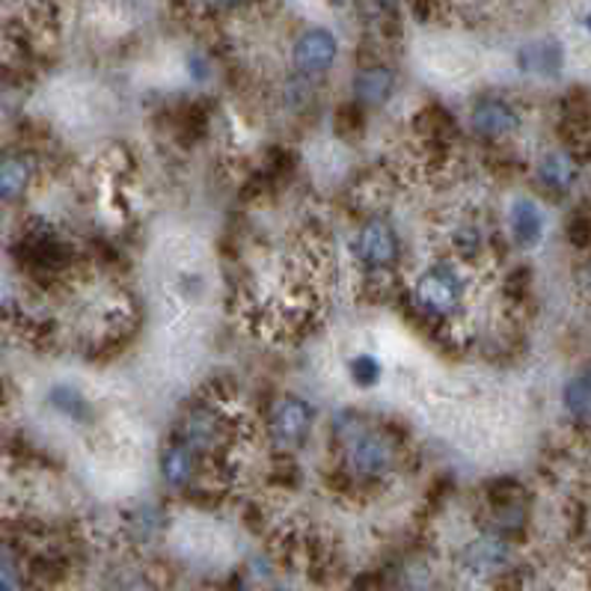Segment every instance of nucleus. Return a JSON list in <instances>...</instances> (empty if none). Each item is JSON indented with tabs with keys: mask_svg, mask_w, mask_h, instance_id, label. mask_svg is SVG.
<instances>
[{
	"mask_svg": "<svg viewBox=\"0 0 591 591\" xmlns=\"http://www.w3.org/2000/svg\"><path fill=\"white\" fill-rule=\"evenodd\" d=\"M196 461H200V458H196L187 446L173 440V444L164 446V452L157 458V472H161V479H164L166 488L185 490L194 485Z\"/></svg>",
	"mask_w": 591,
	"mask_h": 591,
	"instance_id": "2eb2a0df",
	"label": "nucleus"
},
{
	"mask_svg": "<svg viewBox=\"0 0 591 591\" xmlns=\"http://www.w3.org/2000/svg\"><path fill=\"white\" fill-rule=\"evenodd\" d=\"M102 591H146V585L137 577H131V573H116V577L104 582Z\"/></svg>",
	"mask_w": 591,
	"mask_h": 591,
	"instance_id": "4be33fe9",
	"label": "nucleus"
},
{
	"mask_svg": "<svg viewBox=\"0 0 591 591\" xmlns=\"http://www.w3.org/2000/svg\"><path fill=\"white\" fill-rule=\"evenodd\" d=\"M345 371H348V378H351L354 387L360 389H375L380 380H384V363H380V357H375L371 351L351 354L348 363H345Z\"/></svg>",
	"mask_w": 591,
	"mask_h": 591,
	"instance_id": "a211bd4d",
	"label": "nucleus"
},
{
	"mask_svg": "<svg viewBox=\"0 0 591 591\" xmlns=\"http://www.w3.org/2000/svg\"><path fill=\"white\" fill-rule=\"evenodd\" d=\"M511 538L499 536L493 529L488 532H481L470 541V544H463L461 556H458V564H461V571L472 580H490V577H499L502 571H509L511 564Z\"/></svg>",
	"mask_w": 591,
	"mask_h": 591,
	"instance_id": "423d86ee",
	"label": "nucleus"
},
{
	"mask_svg": "<svg viewBox=\"0 0 591 591\" xmlns=\"http://www.w3.org/2000/svg\"><path fill=\"white\" fill-rule=\"evenodd\" d=\"M536 176L538 185L544 187L547 194L568 196L580 182V161L573 157V152L553 149V152H544L538 157Z\"/></svg>",
	"mask_w": 591,
	"mask_h": 591,
	"instance_id": "9b49d317",
	"label": "nucleus"
},
{
	"mask_svg": "<svg viewBox=\"0 0 591 591\" xmlns=\"http://www.w3.org/2000/svg\"><path fill=\"white\" fill-rule=\"evenodd\" d=\"M396 72L384 63L363 65L360 72L354 74L351 81V95L354 102L363 104V108H380L387 104L396 93Z\"/></svg>",
	"mask_w": 591,
	"mask_h": 591,
	"instance_id": "f8f14e48",
	"label": "nucleus"
},
{
	"mask_svg": "<svg viewBox=\"0 0 591 591\" xmlns=\"http://www.w3.org/2000/svg\"><path fill=\"white\" fill-rule=\"evenodd\" d=\"M241 0H203V7H208V10H232V7H238Z\"/></svg>",
	"mask_w": 591,
	"mask_h": 591,
	"instance_id": "b1692460",
	"label": "nucleus"
},
{
	"mask_svg": "<svg viewBox=\"0 0 591 591\" xmlns=\"http://www.w3.org/2000/svg\"><path fill=\"white\" fill-rule=\"evenodd\" d=\"M315 426L313 405L300 396H279L271 405L268 414V435L271 444L283 449V452H295L309 440V431Z\"/></svg>",
	"mask_w": 591,
	"mask_h": 591,
	"instance_id": "20e7f679",
	"label": "nucleus"
},
{
	"mask_svg": "<svg viewBox=\"0 0 591 591\" xmlns=\"http://www.w3.org/2000/svg\"><path fill=\"white\" fill-rule=\"evenodd\" d=\"M481 249H485V232L479 223H461L452 232V253L458 259H476Z\"/></svg>",
	"mask_w": 591,
	"mask_h": 591,
	"instance_id": "6ab92c4d",
	"label": "nucleus"
},
{
	"mask_svg": "<svg viewBox=\"0 0 591 591\" xmlns=\"http://www.w3.org/2000/svg\"><path fill=\"white\" fill-rule=\"evenodd\" d=\"M354 259L360 262L366 271H393L401 259V241H398V232L393 230V223L384 221V217H371L354 232L351 241Z\"/></svg>",
	"mask_w": 591,
	"mask_h": 591,
	"instance_id": "39448f33",
	"label": "nucleus"
},
{
	"mask_svg": "<svg viewBox=\"0 0 591 591\" xmlns=\"http://www.w3.org/2000/svg\"><path fill=\"white\" fill-rule=\"evenodd\" d=\"M226 435H230V422L217 405H194L187 407L182 414V422H179L176 440L182 446H187L196 458H208L226 444Z\"/></svg>",
	"mask_w": 591,
	"mask_h": 591,
	"instance_id": "7ed1b4c3",
	"label": "nucleus"
},
{
	"mask_svg": "<svg viewBox=\"0 0 591 591\" xmlns=\"http://www.w3.org/2000/svg\"><path fill=\"white\" fill-rule=\"evenodd\" d=\"M467 297H470V279L455 259L428 265L414 283L416 309L428 318H440V322L461 315Z\"/></svg>",
	"mask_w": 591,
	"mask_h": 591,
	"instance_id": "f03ea898",
	"label": "nucleus"
},
{
	"mask_svg": "<svg viewBox=\"0 0 591 591\" xmlns=\"http://www.w3.org/2000/svg\"><path fill=\"white\" fill-rule=\"evenodd\" d=\"M339 57V39L333 37L330 30L309 28L295 39L292 45V65L295 74L306 78V81H318L330 72Z\"/></svg>",
	"mask_w": 591,
	"mask_h": 591,
	"instance_id": "0eeeda50",
	"label": "nucleus"
},
{
	"mask_svg": "<svg viewBox=\"0 0 591 591\" xmlns=\"http://www.w3.org/2000/svg\"><path fill=\"white\" fill-rule=\"evenodd\" d=\"M0 591H24V571L10 553H0Z\"/></svg>",
	"mask_w": 591,
	"mask_h": 591,
	"instance_id": "aec40b11",
	"label": "nucleus"
},
{
	"mask_svg": "<svg viewBox=\"0 0 591 591\" xmlns=\"http://www.w3.org/2000/svg\"><path fill=\"white\" fill-rule=\"evenodd\" d=\"M187 72H191L194 81H205V78L212 74V63H208L203 54H191L187 57Z\"/></svg>",
	"mask_w": 591,
	"mask_h": 591,
	"instance_id": "5701e85b",
	"label": "nucleus"
},
{
	"mask_svg": "<svg viewBox=\"0 0 591 591\" xmlns=\"http://www.w3.org/2000/svg\"><path fill=\"white\" fill-rule=\"evenodd\" d=\"M518 69L523 74H538V78H556L564 69V48L556 39H538L520 48Z\"/></svg>",
	"mask_w": 591,
	"mask_h": 591,
	"instance_id": "4468645a",
	"label": "nucleus"
},
{
	"mask_svg": "<svg viewBox=\"0 0 591 591\" xmlns=\"http://www.w3.org/2000/svg\"><path fill=\"white\" fill-rule=\"evenodd\" d=\"M166 523H170V514L164 511V506L140 502L137 509H131L125 518V538L134 547H152L166 532Z\"/></svg>",
	"mask_w": 591,
	"mask_h": 591,
	"instance_id": "ddd939ff",
	"label": "nucleus"
},
{
	"mask_svg": "<svg viewBox=\"0 0 591 591\" xmlns=\"http://www.w3.org/2000/svg\"><path fill=\"white\" fill-rule=\"evenodd\" d=\"M506 221H509V235L514 238L518 247L532 249L544 241L547 214L532 196H518V200H511L509 212H506Z\"/></svg>",
	"mask_w": 591,
	"mask_h": 591,
	"instance_id": "9d476101",
	"label": "nucleus"
},
{
	"mask_svg": "<svg viewBox=\"0 0 591 591\" xmlns=\"http://www.w3.org/2000/svg\"><path fill=\"white\" fill-rule=\"evenodd\" d=\"M562 407L568 410L573 422H585L591 410V380L589 371H577L573 378H568L562 389Z\"/></svg>",
	"mask_w": 591,
	"mask_h": 591,
	"instance_id": "f3484780",
	"label": "nucleus"
},
{
	"mask_svg": "<svg viewBox=\"0 0 591 591\" xmlns=\"http://www.w3.org/2000/svg\"><path fill=\"white\" fill-rule=\"evenodd\" d=\"M470 125L485 140H509L511 134L520 131V111L509 99L488 95V99H479L472 104Z\"/></svg>",
	"mask_w": 591,
	"mask_h": 591,
	"instance_id": "6e6552de",
	"label": "nucleus"
},
{
	"mask_svg": "<svg viewBox=\"0 0 591 591\" xmlns=\"http://www.w3.org/2000/svg\"><path fill=\"white\" fill-rule=\"evenodd\" d=\"M45 401L57 416H63V419L74 422V426H90L95 419L93 401L74 384H54V387L48 389Z\"/></svg>",
	"mask_w": 591,
	"mask_h": 591,
	"instance_id": "dca6fc26",
	"label": "nucleus"
},
{
	"mask_svg": "<svg viewBox=\"0 0 591 591\" xmlns=\"http://www.w3.org/2000/svg\"><path fill=\"white\" fill-rule=\"evenodd\" d=\"M315 99V90H313V81H306V78H300V74H295L292 81H288L286 86V104L288 108H306V104L313 102Z\"/></svg>",
	"mask_w": 591,
	"mask_h": 591,
	"instance_id": "412c9836",
	"label": "nucleus"
},
{
	"mask_svg": "<svg viewBox=\"0 0 591 591\" xmlns=\"http://www.w3.org/2000/svg\"><path fill=\"white\" fill-rule=\"evenodd\" d=\"M333 435L343 446L345 470L357 481H384L398 467L396 440L369 426L357 410H339L333 416Z\"/></svg>",
	"mask_w": 591,
	"mask_h": 591,
	"instance_id": "f257e3e1",
	"label": "nucleus"
},
{
	"mask_svg": "<svg viewBox=\"0 0 591 591\" xmlns=\"http://www.w3.org/2000/svg\"><path fill=\"white\" fill-rule=\"evenodd\" d=\"M37 157L28 152H3L0 155V205L24 200L37 182Z\"/></svg>",
	"mask_w": 591,
	"mask_h": 591,
	"instance_id": "1a4fd4ad",
	"label": "nucleus"
}]
</instances>
